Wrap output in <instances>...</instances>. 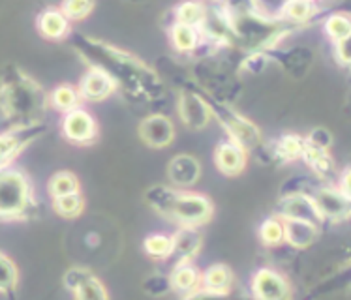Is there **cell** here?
<instances>
[{
	"instance_id": "cell-12",
	"label": "cell",
	"mask_w": 351,
	"mask_h": 300,
	"mask_svg": "<svg viewBox=\"0 0 351 300\" xmlns=\"http://www.w3.org/2000/svg\"><path fill=\"white\" fill-rule=\"evenodd\" d=\"M314 199L319 207L323 220L329 222H344L351 216V201L340 192V188L322 186L314 193Z\"/></svg>"
},
{
	"instance_id": "cell-30",
	"label": "cell",
	"mask_w": 351,
	"mask_h": 300,
	"mask_svg": "<svg viewBox=\"0 0 351 300\" xmlns=\"http://www.w3.org/2000/svg\"><path fill=\"white\" fill-rule=\"evenodd\" d=\"M280 15L286 21L306 23L315 15V0H286Z\"/></svg>"
},
{
	"instance_id": "cell-1",
	"label": "cell",
	"mask_w": 351,
	"mask_h": 300,
	"mask_svg": "<svg viewBox=\"0 0 351 300\" xmlns=\"http://www.w3.org/2000/svg\"><path fill=\"white\" fill-rule=\"evenodd\" d=\"M75 49L86 58L90 68L108 72L134 100H156L165 94L164 83L156 72L126 51L83 36L77 38Z\"/></svg>"
},
{
	"instance_id": "cell-17",
	"label": "cell",
	"mask_w": 351,
	"mask_h": 300,
	"mask_svg": "<svg viewBox=\"0 0 351 300\" xmlns=\"http://www.w3.org/2000/svg\"><path fill=\"white\" fill-rule=\"evenodd\" d=\"M167 179L175 188H192L201 179L199 160L190 154H177L167 165Z\"/></svg>"
},
{
	"instance_id": "cell-37",
	"label": "cell",
	"mask_w": 351,
	"mask_h": 300,
	"mask_svg": "<svg viewBox=\"0 0 351 300\" xmlns=\"http://www.w3.org/2000/svg\"><path fill=\"white\" fill-rule=\"evenodd\" d=\"M271 60H273L271 53H267V51H252L250 55L241 62L239 70L250 73V75H259L261 72H265V68L269 66Z\"/></svg>"
},
{
	"instance_id": "cell-33",
	"label": "cell",
	"mask_w": 351,
	"mask_h": 300,
	"mask_svg": "<svg viewBox=\"0 0 351 300\" xmlns=\"http://www.w3.org/2000/svg\"><path fill=\"white\" fill-rule=\"evenodd\" d=\"M143 250L152 259H169L173 251V235L152 233L145 238Z\"/></svg>"
},
{
	"instance_id": "cell-3",
	"label": "cell",
	"mask_w": 351,
	"mask_h": 300,
	"mask_svg": "<svg viewBox=\"0 0 351 300\" xmlns=\"http://www.w3.org/2000/svg\"><path fill=\"white\" fill-rule=\"evenodd\" d=\"M42 105V92L38 85L27 75L19 73L15 68V77H4L2 85V114L17 116V118H29L36 113Z\"/></svg>"
},
{
	"instance_id": "cell-19",
	"label": "cell",
	"mask_w": 351,
	"mask_h": 300,
	"mask_svg": "<svg viewBox=\"0 0 351 300\" xmlns=\"http://www.w3.org/2000/svg\"><path fill=\"white\" fill-rule=\"evenodd\" d=\"M169 276H171L175 293L180 295V297H186V299H192L203 284V272H199V268L194 266L192 261L173 264V271Z\"/></svg>"
},
{
	"instance_id": "cell-10",
	"label": "cell",
	"mask_w": 351,
	"mask_h": 300,
	"mask_svg": "<svg viewBox=\"0 0 351 300\" xmlns=\"http://www.w3.org/2000/svg\"><path fill=\"white\" fill-rule=\"evenodd\" d=\"M62 136L73 145H88L98 137V122L86 109L75 108L64 113L60 122Z\"/></svg>"
},
{
	"instance_id": "cell-43",
	"label": "cell",
	"mask_w": 351,
	"mask_h": 300,
	"mask_svg": "<svg viewBox=\"0 0 351 300\" xmlns=\"http://www.w3.org/2000/svg\"><path fill=\"white\" fill-rule=\"evenodd\" d=\"M130 2H147V0H130Z\"/></svg>"
},
{
	"instance_id": "cell-26",
	"label": "cell",
	"mask_w": 351,
	"mask_h": 300,
	"mask_svg": "<svg viewBox=\"0 0 351 300\" xmlns=\"http://www.w3.org/2000/svg\"><path fill=\"white\" fill-rule=\"evenodd\" d=\"M177 190H179V188L165 186V184H154V186H151L145 192V201H147V205H149L152 210H156L158 214H162L167 218L169 208H171L173 205V199H175V195H177Z\"/></svg>"
},
{
	"instance_id": "cell-8",
	"label": "cell",
	"mask_w": 351,
	"mask_h": 300,
	"mask_svg": "<svg viewBox=\"0 0 351 300\" xmlns=\"http://www.w3.org/2000/svg\"><path fill=\"white\" fill-rule=\"evenodd\" d=\"M252 295L259 300H284L291 297L289 279L276 268L261 266L252 274Z\"/></svg>"
},
{
	"instance_id": "cell-31",
	"label": "cell",
	"mask_w": 351,
	"mask_h": 300,
	"mask_svg": "<svg viewBox=\"0 0 351 300\" xmlns=\"http://www.w3.org/2000/svg\"><path fill=\"white\" fill-rule=\"evenodd\" d=\"M51 203H53V210H55L58 216L66 218V220H73V218L81 216L83 208H85V199H83L81 192L60 195V197L51 199Z\"/></svg>"
},
{
	"instance_id": "cell-28",
	"label": "cell",
	"mask_w": 351,
	"mask_h": 300,
	"mask_svg": "<svg viewBox=\"0 0 351 300\" xmlns=\"http://www.w3.org/2000/svg\"><path fill=\"white\" fill-rule=\"evenodd\" d=\"M258 236L259 240L265 244L267 248H274V246H280V244L286 242L284 218H280V216L276 214L263 220L258 229Z\"/></svg>"
},
{
	"instance_id": "cell-22",
	"label": "cell",
	"mask_w": 351,
	"mask_h": 300,
	"mask_svg": "<svg viewBox=\"0 0 351 300\" xmlns=\"http://www.w3.org/2000/svg\"><path fill=\"white\" fill-rule=\"evenodd\" d=\"M304 145H306V137L297 136V134H282L269 147L273 150L278 164H291V162L302 160Z\"/></svg>"
},
{
	"instance_id": "cell-13",
	"label": "cell",
	"mask_w": 351,
	"mask_h": 300,
	"mask_svg": "<svg viewBox=\"0 0 351 300\" xmlns=\"http://www.w3.org/2000/svg\"><path fill=\"white\" fill-rule=\"evenodd\" d=\"M139 137L151 149H165L175 139V126L164 114H151L139 124Z\"/></svg>"
},
{
	"instance_id": "cell-39",
	"label": "cell",
	"mask_w": 351,
	"mask_h": 300,
	"mask_svg": "<svg viewBox=\"0 0 351 300\" xmlns=\"http://www.w3.org/2000/svg\"><path fill=\"white\" fill-rule=\"evenodd\" d=\"M308 179L306 177H291L287 179L282 186H280V197H286V195H293V193H304L306 190Z\"/></svg>"
},
{
	"instance_id": "cell-36",
	"label": "cell",
	"mask_w": 351,
	"mask_h": 300,
	"mask_svg": "<svg viewBox=\"0 0 351 300\" xmlns=\"http://www.w3.org/2000/svg\"><path fill=\"white\" fill-rule=\"evenodd\" d=\"M325 32L330 40L335 42H342L346 36H350L351 32V17L346 14H335L330 15L325 21Z\"/></svg>"
},
{
	"instance_id": "cell-21",
	"label": "cell",
	"mask_w": 351,
	"mask_h": 300,
	"mask_svg": "<svg viewBox=\"0 0 351 300\" xmlns=\"http://www.w3.org/2000/svg\"><path fill=\"white\" fill-rule=\"evenodd\" d=\"M286 229V244L295 250H306L317 240L319 225L302 220H284Z\"/></svg>"
},
{
	"instance_id": "cell-6",
	"label": "cell",
	"mask_w": 351,
	"mask_h": 300,
	"mask_svg": "<svg viewBox=\"0 0 351 300\" xmlns=\"http://www.w3.org/2000/svg\"><path fill=\"white\" fill-rule=\"evenodd\" d=\"M45 126L38 121L21 122L15 124L12 129H6L0 137V164L2 169L12 167V162L21 154L23 150L29 147L36 137H40L45 132Z\"/></svg>"
},
{
	"instance_id": "cell-24",
	"label": "cell",
	"mask_w": 351,
	"mask_h": 300,
	"mask_svg": "<svg viewBox=\"0 0 351 300\" xmlns=\"http://www.w3.org/2000/svg\"><path fill=\"white\" fill-rule=\"evenodd\" d=\"M302 162L308 165L319 179H329L332 171H335V165H332V160L329 156V149H323V147L310 143L308 139H306V145H304Z\"/></svg>"
},
{
	"instance_id": "cell-4",
	"label": "cell",
	"mask_w": 351,
	"mask_h": 300,
	"mask_svg": "<svg viewBox=\"0 0 351 300\" xmlns=\"http://www.w3.org/2000/svg\"><path fill=\"white\" fill-rule=\"evenodd\" d=\"M208 103H210V109H213V116L220 122V126L226 129L230 139L244 147L248 152H254L258 149L261 145V134H259L258 126L254 122L248 121L241 113H237L235 109L226 101L213 98V100H208Z\"/></svg>"
},
{
	"instance_id": "cell-23",
	"label": "cell",
	"mask_w": 351,
	"mask_h": 300,
	"mask_svg": "<svg viewBox=\"0 0 351 300\" xmlns=\"http://www.w3.org/2000/svg\"><path fill=\"white\" fill-rule=\"evenodd\" d=\"M274 60H278L284 72L291 77L299 79L302 77L306 70H308L310 60H312V53L306 47H293V49L280 51L276 55H271Z\"/></svg>"
},
{
	"instance_id": "cell-34",
	"label": "cell",
	"mask_w": 351,
	"mask_h": 300,
	"mask_svg": "<svg viewBox=\"0 0 351 300\" xmlns=\"http://www.w3.org/2000/svg\"><path fill=\"white\" fill-rule=\"evenodd\" d=\"M19 282V271L17 264L12 261V258L8 253L0 255V295L6 297L10 291H14Z\"/></svg>"
},
{
	"instance_id": "cell-16",
	"label": "cell",
	"mask_w": 351,
	"mask_h": 300,
	"mask_svg": "<svg viewBox=\"0 0 351 300\" xmlns=\"http://www.w3.org/2000/svg\"><path fill=\"white\" fill-rule=\"evenodd\" d=\"M233 282H235V276H233V271L228 264H210L207 271L203 272V284L192 299H197V297H226L231 291Z\"/></svg>"
},
{
	"instance_id": "cell-25",
	"label": "cell",
	"mask_w": 351,
	"mask_h": 300,
	"mask_svg": "<svg viewBox=\"0 0 351 300\" xmlns=\"http://www.w3.org/2000/svg\"><path fill=\"white\" fill-rule=\"evenodd\" d=\"M199 36L201 29H197V27H190V25H182V23L177 21L169 27V40L179 53L195 51V47L199 45Z\"/></svg>"
},
{
	"instance_id": "cell-27",
	"label": "cell",
	"mask_w": 351,
	"mask_h": 300,
	"mask_svg": "<svg viewBox=\"0 0 351 300\" xmlns=\"http://www.w3.org/2000/svg\"><path fill=\"white\" fill-rule=\"evenodd\" d=\"M175 21L182 23V25H190V27H197L201 29L203 23L207 21V8L203 6L197 0H184L179 6L175 8Z\"/></svg>"
},
{
	"instance_id": "cell-9",
	"label": "cell",
	"mask_w": 351,
	"mask_h": 300,
	"mask_svg": "<svg viewBox=\"0 0 351 300\" xmlns=\"http://www.w3.org/2000/svg\"><path fill=\"white\" fill-rule=\"evenodd\" d=\"M276 214L284 220H302V222L315 223V225H322L325 222L314 195L308 192L280 197L276 203Z\"/></svg>"
},
{
	"instance_id": "cell-5",
	"label": "cell",
	"mask_w": 351,
	"mask_h": 300,
	"mask_svg": "<svg viewBox=\"0 0 351 300\" xmlns=\"http://www.w3.org/2000/svg\"><path fill=\"white\" fill-rule=\"evenodd\" d=\"M167 218L179 225L201 227L213 218V203L203 193L192 192L190 188L188 190L179 188Z\"/></svg>"
},
{
	"instance_id": "cell-35",
	"label": "cell",
	"mask_w": 351,
	"mask_h": 300,
	"mask_svg": "<svg viewBox=\"0 0 351 300\" xmlns=\"http://www.w3.org/2000/svg\"><path fill=\"white\" fill-rule=\"evenodd\" d=\"M143 291L149 297H154V299H160V297H165V295L175 293L173 289V282L169 274H151L143 279Z\"/></svg>"
},
{
	"instance_id": "cell-11",
	"label": "cell",
	"mask_w": 351,
	"mask_h": 300,
	"mask_svg": "<svg viewBox=\"0 0 351 300\" xmlns=\"http://www.w3.org/2000/svg\"><path fill=\"white\" fill-rule=\"evenodd\" d=\"M179 116L190 129H203L213 118V109L203 96L184 88L179 96Z\"/></svg>"
},
{
	"instance_id": "cell-14",
	"label": "cell",
	"mask_w": 351,
	"mask_h": 300,
	"mask_svg": "<svg viewBox=\"0 0 351 300\" xmlns=\"http://www.w3.org/2000/svg\"><path fill=\"white\" fill-rule=\"evenodd\" d=\"M79 94L85 101H101L119 88V83L100 68H90L79 81Z\"/></svg>"
},
{
	"instance_id": "cell-40",
	"label": "cell",
	"mask_w": 351,
	"mask_h": 300,
	"mask_svg": "<svg viewBox=\"0 0 351 300\" xmlns=\"http://www.w3.org/2000/svg\"><path fill=\"white\" fill-rule=\"evenodd\" d=\"M310 143L317 145V147H323V149H329L330 143H332V137L327 129L323 128H315L310 132V136L306 137Z\"/></svg>"
},
{
	"instance_id": "cell-41",
	"label": "cell",
	"mask_w": 351,
	"mask_h": 300,
	"mask_svg": "<svg viewBox=\"0 0 351 300\" xmlns=\"http://www.w3.org/2000/svg\"><path fill=\"white\" fill-rule=\"evenodd\" d=\"M337 53L338 58H340L344 64L351 66V32L350 36H346L342 42L337 43Z\"/></svg>"
},
{
	"instance_id": "cell-18",
	"label": "cell",
	"mask_w": 351,
	"mask_h": 300,
	"mask_svg": "<svg viewBox=\"0 0 351 300\" xmlns=\"http://www.w3.org/2000/svg\"><path fill=\"white\" fill-rule=\"evenodd\" d=\"M203 246V235L199 227L194 225H179V229L173 233V264L182 263V261H192L199 253Z\"/></svg>"
},
{
	"instance_id": "cell-2",
	"label": "cell",
	"mask_w": 351,
	"mask_h": 300,
	"mask_svg": "<svg viewBox=\"0 0 351 300\" xmlns=\"http://www.w3.org/2000/svg\"><path fill=\"white\" fill-rule=\"evenodd\" d=\"M34 207L29 177L15 167L0 171V216L2 220H23Z\"/></svg>"
},
{
	"instance_id": "cell-15",
	"label": "cell",
	"mask_w": 351,
	"mask_h": 300,
	"mask_svg": "<svg viewBox=\"0 0 351 300\" xmlns=\"http://www.w3.org/2000/svg\"><path fill=\"white\" fill-rule=\"evenodd\" d=\"M248 164V150L235 143L233 139L222 141L215 149V165L218 171L226 177H237L246 169Z\"/></svg>"
},
{
	"instance_id": "cell-32",
	"label": "cell",
	"mask_w": 351,
	"mask_h": 300,
	"mask_svg": "<svg viewBox=\"0 0 351 300\" xmlns=\"http://www.w3.org/2000/svg\"><path fill=\"white\" fill-rule=\"evenodd\" d=\"M73 192H81V186H79V179L72 171H58L47 180V193L51 199Z\"/></svg>"
},
{
	"instance_id": "cell-42",
	"label": "cell",
	"mask_w": 351,
	"mask_h": 300,
	"mask_svg": "<svg viewBox=\"0 0 351 300\" xmlns=\"http://www.w3.org/2000/svg\"><path fill=\"white\" fill-rule=\"evenodd\" d=\"M338 188H340V192L344 193L346 197L351 201V165H348V167L344 169V173H342Z\"/></svg>"
},
{
	"instance_id": "cell-7",
	"label": "cell",
	"mask_w": 351,
	"mask_h": 300,
	"mask_svg": "<svg viewBox=\"0 0 351 300\" xmlns=\"http://www.w3.org/2000/svg\"><path fill=\"white\" fill-rule=\"evenodd\" d=\"M62 284L77 300H106L109 299L108 287L104 286L98 276H94L90 268L72 266L62 276Z\"/></svg>"
},
{
	"instance_id": "cell-20",
	"label": "cell",
	"mask_w": 351,
	"mask_h": 300,
	"mask_svg": "<svg viewBox=\"0 0 351 300\" xmlns=\"http://www.w3.org/2000/svg\"><path fill=\"white\" fill-rule=\"evenodd\" d=\"M70 19L60 8H47L38 15L36 27L45 40L57 42L70 34Z\"/></svg>"
},
{
	"instance_id": "cell-38",
	"label": "cell",
	"mask_w": 351,
	"mask_h": 300,
	"mask_svg": "<svg viewBox=\"0 0 351 300\" xmlns=\"http://www.w3.org/2000/svg\"><path fill=\"white\" fill-rule=\"evenodd\" d=\"M60 10L70 21H81L94 10V0H62Z\"/></svg>"
},
{
	"instance_id": "cell-29",
	"label": "cell",
	"mask_w": 351,
	"mask_h": 300,
	"mask_svg": "<svg viewBox=\"0 0 351 300\" xmlns=\"http://www.w3.org/2000/svg\"><path fill=\"white\" fill-rule=\"evenodd\" d=\"M81 100L83 98L79 94V88L72 85H58L49 94V103L53 105V109H57L60 113H68V111L79 108Z\"/></svg>"
}]
</instances>
